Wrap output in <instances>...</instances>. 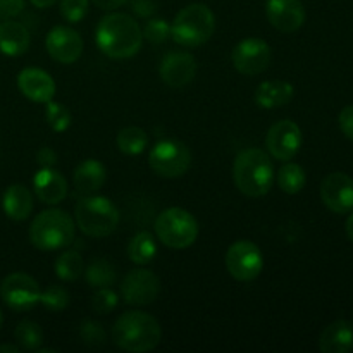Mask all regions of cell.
I'll use <instances>...</instances> for the list:
<instances>
[{"instance_id":"cell-33","label":"cell","mask_w":353,"mask_h":353,"mask_svg":"<svg viewBox=\"0 0 353 353\" xmlns=\"http://www.w3.org/2000/svg\"><path fill=\"white\" fill-rule=\"evenodd\" d=\"M145 40L154 45L165 43L171 38V24L165 19H150L141 30Z\"/></svg>"},{"instance_id":"cell-6","label":"cell","mask_w":353,"mask_h":353,"mask_svg":"<svg viewBox=\"0 0 353 353\" xmlns=\"http://www.w3.org/2000/svg\"><path fill=\"white\" fill-rule=\"evenodd\" d=\"M216 17L205 3H190L176 14L171 38L183 47H200L212 38Z\"/></svg>"},{"instance_id":"cell-3","label":"cell","mask_w":353,"mask_h":353,"mask_svg":"<svg viewBox=\"0 0 353 353\" xmlns=\"http://www.w3.org/2000/svg\"><path fill=\"white\" fill-rule=\"evenodd\" d=\"M233 179L243 195L257 199L269 193L274 183V165L271 157L261 148H247L236 155Z\"/></svg>"},{"instance_id":"cell-2","label":"cell","mask_w":353,"mask_h":353,"mask_svg":"<svg viewBox=\"0 0 353 353\" xmlns=\"http://www.w3.org/2000/svg\"><path fill=\"white\" fill-rule=\"evenodd\" d=\"M114 345L124 352L145 353L157 348L162 340L161 324L154 316L141 310H130L117 317L112 326Z\"/></svg>"},{"instance_id":"cell-45","label":"cell","mask_w":353,"mask_h":353,"mask_svg":"<svg viewBox=\"0 0 353 353\" xmlns=\"http://www.w3.org/2000/svg\"><path fill=\"white\" fill-rule=\"evenodd\" d=\"M2 323H3V316H2V310H0V327H2Z\"/></svg>"},{"instance_id":"cell-39","label":"cell","mask_w":353,"mask_h":353,"mask_svg":"<svg viewBox=\"0 0 353 353\" xmlns=\"http://www.w3.org/2000/svg\"><path fill=\"white\" fill-rule=\"evenodd\" d=\"M131 7H133V12L140 17L154 16L155 10H157V6L152 0H133Z\"/></svg>"},{"instance_id":"cell-34","label":"cell","mask_w":353,"mask_h":353,"mask_svg":"<svg viewBox=\"0 0 353 353\" xmlns=\"http://www.w3.org/2000/svg\"><path fill=\"white\" fill-rule=\"evenodd\" d=\"M79 336H81L83 343L88 345V347H100V345L105 343V330L97 321H85L79 326Z\"/></svg>"},{"instance_id":"cell-30","label":"cell","mask_w":353,"mask_h":353,"mask_svg":"<svg viewBox=\"0 0 353 353\" xmlns=\"http://www.w3.org/2000/svg\"><path fill=\"white\" fill-rule=\"evenodd\" d=\"M14 338H16L19 348L28 352H37L43 345V331L33 321H23L17 324Z\"/></svg>"},{"instance_id":"cell-42","label":"cell","mask_w":353,"mask_h":353,"mask_svg":"<svg viewBox=\"0 0 353 353\" xmlns=\"http://www.w3.org/2000/svg\"><path fill=\"white\" fill-rule=\"evenodd\" d=\"M31 3H33L34 7H38V9H47V7L54 6L57 0H30Z\"/></svg>"},{"instance_id":"cell-35","label":"cell","mask_w":353,"mask_h":353,"mask_svg":"<svg viewBox=\"0 0 353 353\" xmlns=\"http://www.w3.org/2000/svg\"><path fill=\"white\" fill-rule=\"evenodd\" d=\"M90 9V0H61V16L68 23H79L85 19Z\"/></svg>"},{"instance_id":"cell-25","label":"cell","mask_w":353,"mask_h":353,"mask_svg":"<svg viewBox=\"0 0 353 353\" xmlns=\"http://www.w3.org/2000/svg\"><path fill=\"white\" fill-rule=\"evenodd\" d=\"M157 255V243H155L154 234L148 231H140L134 234L128 245V257L138 265H145L154 261Z\"/></svg>"},{"instance_id":"cell-10","label":"cell","mask_w":353,"mask_h":353,"mask_svg":"<svg viewBox=\"0 0 353 353\" xmlns=\"http://www.w3.org/2000/svg\"><path fill=\"white\" fill-rule=\"evenodd\" d=\"M0 296L9 309L24 312L33 309L40 302L41 290L30 274L12 272L0 285Z\"/></svg>"},{"instance_id":"cell-27","label":"cell","mask_w":353,"mask_h":353,"mask_svg":"<svg viewBox=\"0 0 353 353\" xmlns=\"http://www.w3.org/2000/svg\"><path fill=\"white\" fill-rule=\"evenodd\" d=\"M117 148L126 155H140L148 145V134L138 126H128L117 133Z\"/></svg>"},{"instance_id":"cell-32","label":"cell","mask_w":353,"mask_h":353,"mask_svg":"<svg viewBox=\"0 0 353 353\" xmlns=\"http://www.w3.org/2000/svg\"><path fill=\"white\" fill-rule=\"evenodd\" d=\"M69 302H71L69 292L64 286L59 285H50L48 288H45L40 296V303L50 312H61V310L68 309Z\"/></svg>"},{"instance_id":"cell-26","label":"cell","mask_w":353,"mask_h":353,"mask_svg":"<svg viewBox=\"0 0 353 353\" xmlns=\"http://www.w3.org/2000/svg\"><path fill=\"white\" fill-rule=\"evenodd\" d=\"M85 276H86V281L92 288H110V286L116 283L117 279V272L116 268L110 261L107 259H95L88 264V268L85 269Z\"/></svg>"},{"instance_id":"cell-37","label":"cell","mask_w":353,"mask_h":353,"mask_svg":"<svg viewBox=\"0 0 353 353\" xmlns=\"http://www.w3.org/2000/svg\"><path fill=\"white\" fill-rule=\"evenodd\" d=\"M24 9V0H0V19H12Z\"/></svg>"},{"instance_id":"cell-8","label":"cell","mask_w":353,"mask_h":353,"mask_svg":"<svg viewBox=\"0 0 353 353\" xmlns=\"http://www.w3.org/2000/svg\"><path fill=\"white\" fill-rule=\"evenodd\" d=\"M148 164L152 171L162 178H179L192 165V152L183 141L168 138L152 147Z\"/></svg>"},{"instance_id":"cell-28","label":"cell","mask_w":353,"mask_h":353,"mask_svg":"<svg viewBox=\"0 0 353 353\" xmlns=\"http://www.w3.org/2000/svg\"><path fill=\"white\" fill-rule=\"evenodd\" d=\"M307 181L305 171L302 165L295 164V162H288L283 164V168L278 172V185L281 192L288 193V195H296L303 190Z\"/></svg>"},{"instance_id":"cell-20","label":"cell","mask_w":353,"mask_h":353,"mask_svg":"<svg viewBox=\"0 0 353 353\" xmlns=\"http://www.w3.org/2000/svg\"><path fill=\"white\" fill-rule=\"evenodd\" d=\"M31 37L23 23L12 19H3L0 23V52L7 57H19L30 48Z\"/></svg>"},{"instance_id":"cell-22","label":"cell","mask_w":353,"mask_h":353,"mask_svg":"<svg viewBox=\"0 0 353 353\" xmlns=\"http://www.w3.org/2000/svg\"><path fill=\"white\" fill-rule=\"evenodd\" d=\"M319 350L323 353H348L353 350V327L340 319L323 330L319 336Z\"/></svg>"},{"instance_id":"cell-40","label":"cell","mask_w":353,"mask_h":353,"mask_svg":"<svg viewBox=\"0 0 353 353\" xmlns=\"http://www.w3.org/2000/svg\"><path fill=\"white\" fill-rule=\"evenodd\" d=\"M37 162L41 168H54L57 164V154L52 148L41 147L37 154Z\"/></svg>"},{"instance_id":"cell-23","label":"cell","mask_w":353,"mask_h":353,"mask_svg":"<svg viewBox=\"0 0 353 353\" xmlns=\"http://www.w3.org/2000/svg\"><path fill=\"white\" fill-rule=\"evenodd\" d=\"M295 95V88L292 83L283 79H272L264 81L255 90V103L262 109H278L292 102Z\"/></svg>"},{"instance_id":"cell-36","label":"cell","mask_w":353,"mask_h":353,"mask_svg":"<svg viewBox=\"0 0 353 353\" xmlns=\"http://www.w3.org/2000/svg\"><path fill=\"white\" fill-rule=\"evenodd\" d=\"M119 303L117 293L112 288H99L92 299V307L97 314H110Z\"/></svg>"},{"instance_id":"cell-21","label":"cell","mask_w":353,"mask_h":353,"mask_svg":"<svg viewBox=\"0 0 353 353\" xmlns=\"http://www.w3.org/2000/svg\"><path fill=\"white\" fill-rule=\"evenodd\" d=\"M107 179V169L97 159H86L74 169V188L79 195H93L99 192Z\"/></svg>"},{"instance_id":"cell-12","label":"cell","mask_w":353,"mask_h":353,"mask_svg":"<svg viewBox=\"0 0 353 353\" xmlns=\"http://www.w3.org/2000/svg\"><path fill=\"white\" fill-rule=\"evenodd\" d=\"M161 292V281L148 269H134L121 283V296L128 305L143 307L154 303Z\"/></svg>"},{"instance_id":"cell-1","label":"cell","mask_w":353,"mask_h":353,"mask_svg":"<svg viewBox=\"0 0 353 353\" xmlns=\"http://www.w3.org/2000/svg\"><path fill=\"white\" fill-rule=\"evenodd\" d=\"M99 50L110 59H130L140 52L143 33L130 14L110 12L100 19L95 30Z\"/></svg>"},{"instance_id":"cell-38","label":"cell","mask_w":353,"mask_h":353,"mask_svg":"<svg viewBox=\"0 0 353 353\" xmlns=\"http://www.w3.org/2000/svg\"><path fill=\"white\" fill-rule=\"evenodd\" d=\"M338 123H340L341 133L353 141V105H347L341 110Z\"/></svg>"},{"instance_id":"cell-11","label":"cell","mask_w":353,"mask_h":353,"mask_svg":"<svg viewBox=\"0 0 353 353\" xmlns=\"http://www.w3.org/2000/svg\"><path fill=\"white\" fill-rule=\"evenodd\" d=\"M234 69L245 76H255L264 72L272 61V52L268 41L261 38H245L231 54Z\"/></svg>"},{"instance_id":"cell-9","label":"cell","mask_w":353,"mask_h":353,"mask_svg":"<svg viewBox=\"0 0 353 353\" xmlns=\"http://www.w3.org/2000/svg\"><path fill=\"white\" fill-rule=\"evenodd\" d=\"M264 268L262 252L254 241L238 240L228 248L226 269L236 281H254Z\"/></svg>"},{"instance_id":"cell-14","label":"cell","mask_w":353,"mask_h":353,"mask_svg":"<svg viewBox=\"0 0 353 353\" xmlns=\"http://www.w3.org/2000/svg\"><path fill=\"white\" fill-rule=\"evenodd\" d=\"M45 47L48 55L59 64H74L83 54V38L72 28L55 26L48 31Z\"/></svg>"},{"instance_id":"cell-16","label":"cell","mask_w":353,"mask_h":353,"mask_svg":"<svg viewBox=\"0 0 353 353\" xmlns=\"http://www.w3.org/2000/svg\"><path fill=\"white\" fill-rule=\"evenodd\" d=\"M265 14L269 23L281 33H295L305 23V7L300 0H268Z\"/></svg>"},{"instance_id":"cell-18","label":"cell","mask_w":353,"mask_h":353,"mask_svg":"<svg viewBox=\"0 0 353 353\" xmlns=\"http://www.w3.org/2000/svg\"><path fill=\"white\" fill-rule=\"evenodd\" d=\"M17 88L26 99L37 103H47L55 95V81L43 69L28 68L17 74Z\"/></svg>"},{"instance_id":"cell-7","label":"cell","mask_w":353,"mask_h":353,"mask_svg":"<svg viewBox=\"0 0 353 353\" xmlns=\"http://www.w3.org/2000/svg\"><path fill=\"white\" fill-rule=\"evenodd\" d=\"M154 228L159 241L174 250L192 247L199 238V223L192 212L181 207H171L159 214Z\"/></svg>"},{"instance_id":"cell-31","label":"cell","mask_w":353,"mask_h":353,"mask_svg":"<svg viewBox=\"0 0 353 353\" xmlns=\"http://www.w3.org/2000/svg\"><path fill=\"white\" fill-rule=\"evenodd\" d=\"M45 105H47L45 107V119H47L48 126H50L55 133H64L65 130H69L72 117L68 107L62 105V103L59 102H54V100L47 102Z\"/></svg>"},{"instance_id":"cell-24","label":"cell","mask_w":353,"mask_h":353,"mask_svg":"<svg viewBox=\"0 0 353 353\" xmlns=\"http://www.w3.org/2000/svg\"><path fill=\"white\" fill-rule=\"evenodd\" d=\"M2 209L12 221H24L33 212V196L23 185H12L3 192Z\"/></svg>"},{"instance_id":"cell-5","label":"cell","mask_w":353,"mask_h":353,"mask_svg":"<svg viewBox=\"0 0 353 353\" xmlns=\"http://www.w3.org/2000/svg\"><path fill=\"white\" fill-rule=\"evenodd\" d=\"M119 210L105 196L86 195L76 203L74 221L81 233L92 238H105L119 224Z\"/></svg>"},{"instance_id":"cell-15","label":"cell","mask_w":353,"mask_h":353,"mask_svg":"<svg viewBox=\"0 0 353 353\" xmlns=\"http://www.w3.org/2000/svg\"><path fill=\"white\" fill-rule=\"evenodd\" d=\"M321 199L334 214H348L353 210V179L345 172H331L323 179Z\"/></svg>"},{"instance_id":"cell-29","label":"cell","mask_w":353,"mask_h":353,"mask_svg":"<svg viewBox=\"0 0 353 353\" xmlns=\"http://www.w3.org/2000/svg\"><path fill=\"white\" fill-rule=\"evenodd\" d=\"M55 274L62 281H76L79 276L85 271V265H83V259L79 255V252L76 250H65L55 259Z\"/></svg>"},{"instance_id":"cell-13","label":"cell","mask_w":353,"mask_h":353,"mask_svg":"<svg viewBox=\"0 0 353 353\" xmlns=\"http://www.w3.org/2000/svg\"><path fill=\"white\" fill-rule=\"evenodd\" d=\"M265 147L269 155H272L276 161H292L302 147L300 126L290 119L272 124L265 137Z\"/></svg>"},{"instance_id":"cell-4","label":"cell","mask_w":353,"mask_h":353,"mask_svg":"<svg viewBox=\"0 0 353 353\" xmlns=\"http://www.w3.org/2000/svg\"><path fill=\"white\" fill-rule=\"evenodd\" d=\"M76 224L65 210L48 209L38 214L30 226V241L43 252L61 250L74 241Z\"/></svg>"},{"instance_id":"cell-41","label":"cell","mask_w":353,"mask_h":353,"mask_svg":"<svg viewBox=\"0 0 353 353\" xmlns=\"http://www.w3.org/2000/svg\"><path fill=\"white\" fill-rule=\"evenodd\" d=\"M92 2L102 10H114V9H117V7L124 6L128 0H92Z\"/></svg>"},{"instance_id":"cell-43","label":"cell","mask_w":353,"mask_h":353,"mask_svg":"<svg viewBox=\"0 0 353 353\" xmlns=\"http://www.w3.org/2000/svg\"><path fill=\"white\" fill-rule=\"evenodd\" d=\"M19 350L17 345H0V353H19Z\"/></svg>"},{"instance_id":"cell-44","label":"cell","mask_w":353,"mask_h":353,"mask_svg":"<svg viewBox=\"0 0 353 353\" xmlns=\"http://www.w3.org/2000/svg\"><path fill=\"white\" fill-rule=\"evenodd\" d=\"M345 230H347V236L353 241V214L348 216L347 223H345Z\"/></svg>"},{"instance_id":"cell-19","label":"cell","mask_w":353,"mask_h":353,"mask_svg":"<svg viewBox=\"0 0 353 353\" xmlns=\"http://www.w3.org/2000/svg\"><path fill=\"white\" fill-rule=\"evenodd\" d=\"M34 195L47 205H57L68 196V181L54 168H41L33 178Z\"/></svg>"},{"instance_id":"cell-17","label":"cell","mask_w":353,"mask_h":353,"mask_svg":"<svg viewBox=\"0 0 353 353\" xmlns=\"http://www.w3.org/2000/svg\"><path fill=\"white\" fill-rule=\"evenodd\" d=\"M161 78L171 88H183L196 76V61L190 52H169L161 62Z\"/></svg>"}]
</instances>
